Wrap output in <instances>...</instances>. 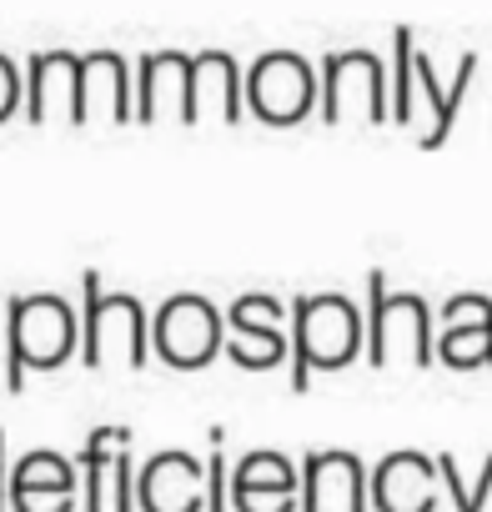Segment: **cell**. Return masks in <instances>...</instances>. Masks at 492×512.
Returning <instances> with one entry per match:
<instances>
[{"label": "cell", "instance_id": "obj_10", "mask_svg": "<svg viewBox=\"0 0 492 512\" xmlns=\"http://www.w3.org/2000/svg\"><path fill=\"white\" fill-rule=\"evenodd\" d=\"M231 507L236 512H302V467L287 452L257 447L231 467Z\"/></svg>", "mask_w": 492, "mask_h": 512}, {"label": "cell", "instance_id": "obj_16", "mask_svg": "<svg viewBox=\"0 0 492 512\" xmlns=\"http://www.w3.org/2000/svg\"><path fill=\"white\" fill-rule=\"evenodd\" d=\"M81 472L61 452H26L11 472V507L16 512H76Z\"/></svg>", "mask_w": 492, "mask_h": 512}, {"label": "cell", "instance_id": "obj_7", "mask_svg": "<svg viewBox=\"0 0 492 512\" xmlns=\"http://www.w3.org/2000/svg\"><path fill=\"white\" fill-rule=\"evenodd\" d=\"M76 472H81V512H136L131 427H91Z\"/></svg>", "mask_w": 492, "mask_h": 512}, {"label": "cell", "instance_id": "obj_18", "mask_svg": "<svg viewBox=\"0 0 492 512\" xmlns=\"http://www.w3.org/2000/svg\"><path fill=\"white\" fill-rule=\"evenodd\" d=\"M437 462L422 452H392L372 467V507L377 512H432L437 507Z\"/></svg>", "mask_w": 492, "mask_h": 512}, {"label": "cell", "instance_id": "obj_21", "mask_svg": "<svg viewBox=\"0 0 492 512\" xmlns=\"http://www.w3.org/2000/svg\"><path fill=\"white\" fill-rule=\"evenodd\" d=\"M437 482H442V492H447L452 512H482V507H487V497H492V452L482 457V467H477L472 477H462L457 457H452V452H442V457H437Z\"/></svg>", "mask_w": 492, "mask_h": 512}, {"label": "cell", "instance_id": "obj_5", "mask_svg": "<svg viewBox=\"0 0 492 512\" xmlns=\"http://www.w3.org/2000/svg\"><path fill=\"white\" fill-rule=\"evenodd\" d=\"M151 347H156V357L166 367L196 372L226 347V312H216L196 292H176L151 317Z\"/></svg>", "mask_w": 492, "mask_h": 512}, {"label": "cell", "instance_id": "obj_12", "mask_svg": "<svg viewBox=\"0 0 492 512\" xmlns=\"http://www.w3.org/2000/svg\"><path fill=\"white\" fill-rule=\"evenodd\" d=\"M372 472L357 452H307L302 457V512H367Z\"/></svg>", "mask_w": 492, "mask_h": 512}, {"label": "cell", "instance_id": "obj_17", "mask_svg": "<svg viewBox=\"0 0 492 512\" xmlns=\"http://www.w3.org/2000/svg\"><path fill=\"white\" fill-rule=\"evenodd\" d=\"M437 357L457 372L467 367H492V297L482 292H457L442 307V337H437Z\"/></svg>", "mask_w": 492, "mask_h": 512}, {"label": "cell", "instance_id": "obj_23", "mask_svg": "<svg viewBox=\"0 0 492 512\" xmlns=\"http://www.w3.org/2000/svg\"><path fill=\"white\" fill-rule=\"evenodd\" d=\"M206 512H231V462L221 447L206 457Z\"/></svg>", "mask_w": 492, "mask_h": 512}, {"label": "cell", "instance_id": "obj_8", "mask_svg": "<svg viewBox=\"0 0 492 512\" xmlns=\"http://www.w3.org/2000/svg\"><path fill=\"white\" fill-rule=\"evenodd\" d=\"M246 106L267 126H297L317 106V76L297 51H267L246 71Z\"/></svg>", "mask_w": 492, "mask_h": 512}, {"label": "cell", "instance_id": "obj_11", "mask_svg": "<svg viewBox=\"0 0 492 512\" xmlns=\"http://www.w3.org/2000/svg\"><path fill=\"white\" fill-rule=\"evenodd\" d=\"M472 71H477V56L467 51V56H457L452 81L442 86V76L432 71V61L417 51V61H412V126H417V141H422L427 151H437V146L452 136L457 111H462V96H467V86H472Z\"/></svg>", "mask_w": 492, "mask_h": 512}, {"label": "cell", "instance_id": "obj_4", "mask_svg": "<svg viewBox=\"0 0 492 512\" xmlns=\"http://www.w3.org/2000/svg\"><path fill=\"white\" fill-rule=\"evenodd\" d=\"M367 367H432L437 357V327L432 307L417 292H387L382 272H367Z\"/></svg>", "mask_w": 492, "mask_h": 512}, {"label": "cell", "instance_id": "obj_6", "mask_svg": "<svg viewBox=\"0 0 492 512\" xmlns=\"http://www.w3.org/2000/svg\"><path fill=\"white\" fill-rule=\"evenodd\" d=\"M322 121H367L382 126L392 121V96H387V71L367 51H332L322 61Z\"/></svg>", "mask_w": 492, "mask_h": 512}, {"label": "cell", "instance_id": "obj_14", "mask_svg": "<svg viewBox=\"0 0 492 512\" xmlns=\"http://www.w3.org/2000/svg\"><path fill=\"white\" fill-rule=\"evenodd\" d=\"M136 507L141 512H206V467L181 447L156 452L136 472Z\"/></svg>", "mask_w": 492, "mask_h": 512}, {"label": "cell", "instance_id": "obj_1", "mask_svg": "<svg viewBox=\"0 0 492 512\" xmlns=\"http://www.w3.org/2000/svg\"><path fill=\"white\" fill-rule=\"evenodd\" d=\"M81 347V317L56 292L11 297L6 307V387L21 392L26 372H56Z\"/></svg>", "mask_w": 492, "mask_h": 512}, {"label": "cell", "instance_id": "obj_25", "mask_svg": "<svg viewBox=\"0 0 492 512\" xmlns=\"http://www.w3.org/2000/svg\"><path fill=\"white\" fill-rule=\"evenodd\" d=\"M11 507V472H6V427H0V512Z\"/></svg>", "mask_w": 492, "mask_h": 512}, {"label": "cell", "instance_id": "obj_3", "mask_svg": "<svg viewBox=\"0 0 492 512\" xmlns=\"http://www.w3.org/2000/svg\"><path fill=\"white\" fill-rule=\"evenodd\" d=\"M151 352V317L126 292H101V272H81V362L91 372H141Z\"/></svg>", "mask_w": 492, "mask_h": 512}, {"label": "cell", "instance_id": "obj_22", "mask_svg": "<svg viewBox=\"0 0 492 512\" xmlns=\"http://www.w3.org/2000/svg\"><path fill=\"white\" fill-rule=\"evenodd\" d=\"M412 61H417V41L412 31H392V81H387V96H392V121L397 126H412Z\"/></svg>", "mask_w": 492, "mask_h": 512}, {"label": "cell", "instance_id": "obj_2", "mask_svg": "<svg viewBox=\"0 0 492 512\" xmlns=\"http://www.w3.org/2000/svg\"><path fill=\"white\" fill-rule=\"evenodd\" d=\"M367 347V317L342 292L292 302V392H307L312 372H337Z\"/></svg>", "mask_w": 492, "mask_h": 512}, {"label": "cell", "instance_id": "obj_13", "mask_svg": "<svg viewBox=\"0 0 492 512\" xmlns=\"http://www.w3.org/2000/svg\"><path fill=\"white\" fill-rule=\"evenodd\" d=\"M26 121H66L81 126V56L76 51H36L26 66Z\"/></svg>", "mask_w": 492, "mask_h": 512}, {"label": "cell", "instance_id": "obj_20", "mask_svg": "<svg viewBox=\"0 0 492 512\" xmlns=\"http://www.w3.org/2000/svg\"><path fill=\"white\" fill-rule=\"evenodd\" d=\"M241 71L226 51H201L191 56V116L196 121H221L236 126L241 121Z\"/></svg>", "mask_w": 492, "mask_h": 512}, {"label": "cell", "instance_id": "obj_15", "mask_svg": "<svg viewBox=\"0 0 492 512\" xmlns=\"http://www.w3.org/2000/svg\"><path fill=\"white\" fill-rule=\"evenodd\" d=\"M136 121H146V126H156V121L196 126V116H191V56H181V51H151V56H141Z\"/></svg>", "mask_w": 492, "mask_h": 512}, {"label": "cell", "instance_id": "obj_24", "mask_svg": "<svg viewBox=\"0 0 492 512\" xmlns=\"http://www.w3.org/2000/svg\"><path fill=\"white\" fill-rule=\"evenodd\" d=\"M26 106V76L16 71V61L0 51V121H11Z\"/></svg>", "mask_w": 492, "mask_h": 512}, {"label": "cell", "instance_id": "obj_19", "mask_svg": "<svg viewBox=\"0 0 492 512\" xmlns=\"http://www.w3.org/2000/svg\"><path fill=\"white\" fill-rule=\"evenodd\" d=\"M86 121H136L131 101V71L116 51H91L81 56V126Z\"/></svg>", "mask_w": 492, "mask_h": 512}, {"label": "cell", "instance_id": "obj_9", "mask_svg": "<svg viewBox=\"0 0 492 512\" xmlns=\"http://www.w3.org/2000/svg\"><path fill=\"white\" fill-rule=\"evenodd\" d=\"M226 357L246 372H272V367L292 362V332L282 322L277 297L252 292L226 307Z\"/></svg>", "mask_w": 492, "mask_h": 512}]
</instances>
